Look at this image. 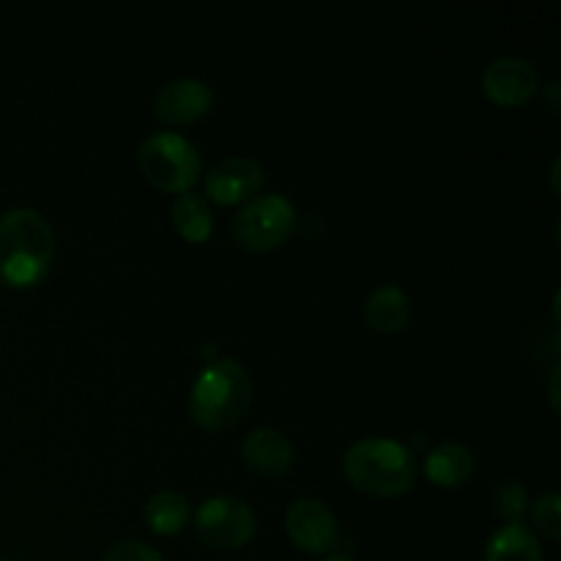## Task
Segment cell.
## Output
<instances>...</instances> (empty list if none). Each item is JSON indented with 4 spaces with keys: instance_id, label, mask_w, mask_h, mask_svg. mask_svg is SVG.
Masks as SVG:
<instances>
[{
    "instance_id": "13",
    "label": "cell",
    "mask_w": 561,
    "mask_h": 561,
    "mask_svg": "<svg viewBox=\"0 0 561 561\" xmlns=\"http://www.w3.org/2000/svg\"><path fill=\"white\" fill-rule=\"evenodd\" d=\"M365 321L378 334H398L411 321V301L398 285H381L365 301Z\"/></svg>"
},
{
    "instance_id": "4",
    "label": "cell",
    "mask_w": 561,
    "mask_h": 561,
    "mask_svg": "<svg viewBox=\"0 0 561 561\" xmlns=\"http://www.w3.org/2000/svg\"><path fill=\"white\" fill-rule=\"evenodd\" d=\"M140 173L153 190L170 195H186L201 179V153L186 137L175 131H157L137 148Z\"/></svg>"
},
{
    "instance_id": "5",
    "label": "cell",
    "mask_w": 561,
    "mask_h": 561,
    "mask_svg": "<svg viewBox=\"0 0 561 561\" xmlns=\"http://www.w3.org/2000/svg\"><path fill=\"white\" fill-rule=\"evenodd\" d=\"M296 230V208L285 195H263L241 206L233 219V241L244 252H272Z\"/></svg>"
},
{
    "instance_id": "15",
    "label": "cell",
    "mask_w": 561,
    "mask_h": 561,
    "mask_svg": "<svg viewBox=\"0 0 561 561\" xmlns=\"http://www.w3.org/2000/svg\"><path fill=\"white\" fill-rule=\"evenodd\" d=\"M142 515H146V524L151 526L153 535L175 537L190 524V502L175 491H159L148 499Z\"/></svg>"
},
{
    "instance_id": "21",
    "label": "cell",
    "mask_w": 561,
    "mask_h": 561,
    "mask_svg": "<svg viewBox=\"0 0 561 561\" xmlns=\"http://www.w3.org/2000/svg\"><path fill=\"white\" fill-rule=\"evenodd\" d=\"M327 561H351V559H343V557H334V559H327Z\"/></svg>"
},
{
    "instance_id": "19",
    "label": "cell",
    "mask_w": 561,
    "mask_h": 561,
    "mask_svg": "<svg viewBox=\"0 0 561 561\" xmlns=\"http://www.w3.org/2000/svg\"><path fill=\"white\" fill-rule=\"evenodd\" d=\"M102 561H164L162 553L153 546L140 540H124L115 542L107 553H104Z\"/></svg>"
},
{
    "instance_id": "17",
    "label": "cell",
    "mask_w": 561,
    "mask_h": 561,
    "mask_svg": "<svg viewBox=\"0 0 561 561\" xmlns=\"http://www.w3.org/2000/svg\"><path fill=\"white\" fill-rule=\"evenodd\" d=\"M531 524H535L537 535L546 540L557 542L561 537V496L559 493H548L531 510Z\"/></svg>"
},
{
    "instance_id": "20",
    "label": "cell",
    "mask_w": 561,
    "mask_h": 561,
    "mask_svg": "<svg viewBox=\"0 0 561 561\" xmlns=\"http://www.w3.org/2000/svg\"><path fill=\"white\" fill-rule=\"evenodd\" d=\"M557 381H559V365L553 367V381H551V400H553V411H559V394H557Z\"/></svg>"
},
{
    "instance_id": "10",
    "label": "cell",
    "mask_w": 561,
    "mask_h": 561,
    "mask_svg": "<svg viewBox=\"0 0 561 561\" xmlns=\"http://www.w3.org/2000/svg\"><path fill=\"white\" fill-rule=\"evenodd\" d=\"M214 107V91L201 80H173L168 85L159 88L153 96V115L162 124L170 126H190L206 118Z\"/></svg>"
},
{
    "instance_id": "1",
    "label": "cell",
    "mask_w": 561,
    "mask_h": 561,
    "mask_svg": "<svg viewBox=\"0 0 561 561\" xmlns=\"http://www.w3.org/2000/svg\"><path fill=\"white\" fill-rule=\"evenodd\" d=\"M55 261V233L33 208H11L0 217V279L25 290L42 283Z\"/></svg>"
},
{
    "instance_id": "18",
    "label": "cell",
    "mask_w": 561,
    "mask_h": 561,
    "mask_svg": "<svg viewBox=\"0 0 561 561\" xmlns=\"http://www.w3.org/2000/svg\"><path fill=\"white\" fill-rule=\"evenodd\" d=\"M526 507H529V496H526V488L520 482L507 480L496 488V513L507 524H520V518L526 515Z\"/></svg>"
},
{
    "instance_id": "2",
    "label": "cell",
    "mask_w": 561,
    "mask_h": 561,
    "mask_svg": "<svg viewBox=\"0 0 561 561\" xmlns=\"http://www.w3.org/2000/svg\"><path fill=\"white\" fill-rule=\"evenodd\" d=\"M252 378L236 359H219L203 367L190 389V416L208 433H222L239 425L252 409Z\"/></svg>"
},
{
    "instance_id": "22",
    "label": "cell",
    "mask_w": 561,
    "mask_h": 561,
    "mask_svg": "<svg viewBox=\"0 0 561 561\" xmlns=\"http://www.w3.org/2000/svg\"><path fill=\"white\" fill-rule=\"evenodd\" d=\"M0 561H9V559H3V557H0Z\"/></svg>"
},
{
    "instance_id": "11",
    "label": "cell",
    "mask_w": 561,
    "mask_h": 561,
    "mask_svg": "<svg viewBox=\"0 0 561 561\" xmlns=\"http://www.w3.org/2000/svg\"><path fill=\"white\" fill-rule=\"evenodd\" d=\"M241 458H244L247 469L255 474L283 477L294 466L296 453L285 433L274 431V427H257L241 444Z\"/></svg>"
},
{
    "instance_id": "9",
    "label": "cell",
    "mask_w": 561,
    "mask_h": 561,
    "mask_svg": "<svg viewBox=\"0 0 561 561\" xmlns=\"http://www.w3.org/2000/svg\"><path fill=\"white\" fill-rule=\"evenodd\" d=\"M263 168L250 157H225L206 173V195L211 203L228 208L250 203L263 186Z\"/></svg>"
},
{
    "instance_id": "14",
    "label": "cell",
    "mask_w": 561,
    "mask_h": 561,
    "mask_svg": "<svg viewBox=\"0 0 561 561\" xmlns=\"http://www.w3.org/2000/svg\"><path fill=\"white\" fill-rule=\"evenodd\" d=\"M485 561H546L542 559L540 540L524 524H504L488 540Z\"/></svg>"
},
{
    "instance_id": "16",
    "label": "cell",
    "mask_w": 561,
    "mask_h": 561,
    "mask_svg": "<svg viewBox=\"0 0 561 561\" xmlns=\"http://www.w3.org/2000/svg\"><path fill=\"white\" fill-rule=\"evenodd\" d=\"M170 217H173V225L175 230H179L181 239L190 241V244H206V241L211 239L214 214L203 197L192 195V192L179 195L175 197Z\"/></svg>"
},
{
    "instance_id": "3",
    "label": "cell",
    "mask_w": 561,
    "mask_h": 561,
    "mask_svg": "<svg viewBox=\"0 0 561 561\" xmlns=\"http://www.w3.org/2000/svg\"><path fill=\"white\" fill-rule=\"evenodd\" d=\"M343 471L351 485L373 499L405 496L416 485V460L392 438H365L345 453Z\"/></svg>"
},
{
    "instance_id": "12",
    "label": "cell",
    "mask_w": 561,
    "mask_h": 561,
    "mask_svg": "<svg viewBox=\"0 0 561 561\" xmlns=\"http://www.w3.org/2000/svg\"><path fill=\"white\" fill-rule=\"evenodd\" d=\"M425 474L438 488H463L474 474V455L458 442H444L425 458Z\"/></svg>"
},
{
    "instance_id": "8",
    "label": "cell",
    "mask_w": 561,
    "mask_h": 561,
    "mask_svg": "<svg viewBox=\"0 0 561 561\" xmlns=\"http://www.w3.org/2000/svg\"><path fill=\"white\" fill-rule=\"evenodd\" d=\"M285 531L299 551L321 557L337 546V518L318 499H299L285 513Z\"/></svg>"
},
{
    "instance_id": "7",
    "label": "cell",
    "mask_w": 561,
    "mask_h": 561,
    "mask_svg": "<svg viewBox=\"0 0 561 561\" xmlns=\"http://www.w3.org/2000/svg\"><path fill=\"white\" fill-rule=\"evenodd\" d=\"M482 91L496 107H524L540 93V75L531 60L507 55V58H496L485 66Z\"/></svg>"
},
{
    "instance_id": "6",
    "label": "cell",
    "mask_w": 561,
    "mask_h": 561,
    "mask_svg": "<svg viewBox=\"0 0 561 561\" xmlns=\"http://www.w3.org/2000/svg\"><path fill=\"white\" fill-rule=\"evenodd\" d=\"M255 513L236 496H214L197 507L195 531L214 551H241L255 537Z\"/></svg>"
}]
</instances>
